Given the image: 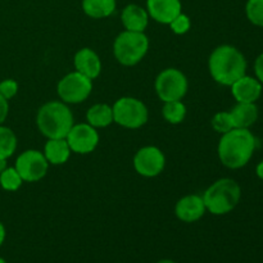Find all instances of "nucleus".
<instances>
[{"label": "nucleus", "mask_w": 263, "mask_h": 263, "mask_svg": "<svg viewBox=\"0 0 263 263\" xmlns=\"http://www.w3.org/2000/svg\"><path fill=\"white\" fill-rule=\"evenodd\" d=\"M148 48L149 40L145 33L126 30L115 40L113 53L123 66H135L145 57Z\"/></svg>", "instance_id": "5"}, {"label": "nucleus", "mask_w": 263, "mask_h": 263, "mask_svg": "<svg viewBox=\"0 0 263 263\" xmlns=\"http://www.w3.org/2000/svg\"><path fill=\"white\" fill-rule=\"evenodd\" d=\"M44 156L51 164H63L71 156V149L66 139H49L44 148Z\"/></svg>", "instance_id": "18"}, {"label": "nucleus", "mask_w": 263, "mask_h": 263, "mask_svg": "<svg viewBox=\"0 0 263 263\" xmlns=\"http://www.w3.org/2000/svg\"><path fill=\"white\" fill-rule=\"evenodd\" d=\"M92 90L91 80L80 72H71L59 81L57 91L64 103L77 104L89 98Z\"/></svg>", "instance_id": "8"}, {"label": "nucleus", "mask_w": 263, "mask_h": 263, "mask_svg": "<svg viewBox=\"0 0 263 263\" xmlns=\"http://www.w3.org/2000/svg\"><path fill=\"white\" fill-rule=\"evenodd\" d=\"M17 149V136L9 127L0 125V158L8 159Z\"/></svg>", "instance_id": "22"}, {"label": "nucleus", "mask_w": 263, "mask_h": 263, "mask_svg": "<svg viewBox=\"0 0 263 263\" xmlns=\"http://www.w3.org/2000/svg\"><path fill=\"white\" fill-rule=\"evenodd\" d=\"M0 263H8L7 261H5L4 258H2V257H0Z\"/></svg>", "instance_id": "34"}, {"label": "nucleus", "mask_w": 263, "mask_h": 263, "mask_svg": "<svg viewBox=\"0 0 263 263\" xmlns=\"http://www.w3.org/2000/svg\"><path fill=\"white\" fill-rule=\"evenodd\" d=\"M205 205L203 198L199 195H186L176 203L175 213L177 218L184 222H195L200 220L205 213Z\"/></svg>", "instance_id": "13"}, {"label": "nucleus", "mask_w": 263, "mask_h": 263, "mask_svg": "<svg viewBox=\"0 0 263 263\" xmlns=\"http://www.w3.org/2000/svg\"><path fill=\"white\" fill-rule=\"evenodd\" d=\"M254 72H256L257 80L263 84V53L259 54L254 62Z\"/></svg>", "instance_id": "29"}, {"label": "nucleus", "mask_w": 263, "mask_h": 263, "mask_svg": "<svg viewBox=\"0 0 263 263\" xmlns=\"http://www.w3.org/2000/svg\"><path fill=\"white\" fill-rule=\"evenodd\" d=\"M163 117L167 122L172 123V125H177L181 123L185 120L186 116V107L180 100H174V102H166L163 105Z\"/></svg>", "instance_id": "21"}, {"label": "nucleus", "mask_w": 263, "mask_h": 263, "mask_svg": "<svg viewBox=\"0 0 263 263\" xmlns=\"http://www.w3.org/2000/svg\"><path fill=\"white\" fill-rule=\"evenodd\" d=\"M156 91L164 103L181 100L187 91L186 77L176 68L164 69L156 79Z\"/></svg>", "instance_id": "7"}, {"label": "nucleus", "mask_w": 263, "mask_h": 263, "mask_svg": "<svg viewBox=\"0 0 263 263\" xmlns=\"http://www.w3.org/2000/svg\"><path fill=\"white\" fill-rule=\"evenodd\" d=\"M241 189L233 179H220L213 182L203 194L205 210L213 215H226L238 205Z\"/></svg>", "instance_id": "4"}, {"label": "nucleus", "mask_w": 263, "mask_h": 263, "mask_svg": "<svg viewBox=\"0 0 263 263\" xmlns=\"http://www.w3.org/2000/svg\"><path fill=\"white\" fill-rule=\"evenodd\" d=\"M166 158L157 146H144L136 152L134 157V167L136 172L144 177H156L164 170Z\"/></svg>", "instance_id": "10"}, {"label": "nucleus", "mask_w": 263, "mask_h": 263, "mask_svg": "<svg viewBox=\"0 0 263 263\" xmlns=\"http://www.w3.org/2000/svg\"><path fill=\"white\" fill-rule=\"evenodd\" d=\"M148 14L154 21L163 25H170L181 13L180 0H148L146 2Z\"/></svg>", "instance_id": "12"}, {"label": "nucleus", "mask_w": 263, "mask_h": 263, "mask_svg": "<svg viewBox=\"0 0 263 263\" xmlns=\"http://www.w3.org/2000/svg\"><path fill=\"white\" fill-rule=\"evenodd\" d=\"M123 26L127 31L134 32H144V30L148 26L149 14L145 9L136 4H128L123 8L122 14H121Z\"/></svg>", "instance_id": "16"}, {"label": "nucleus", "mask_w": 263, "mask_h": 263, "mask_svg": "<svg viewBox=\"0 0 263 263\" xmlns=\"http://www.w3.org/2000/svg\"><path fill=\"white\" fill-rule=\"evenodd\" d=\"M157 263H176V262L172 261V259H161V261H158Z\"/></svg>", "instance_id": "33"}, {"label": "nucleus", "mask_w": 263, "mask_h": 263, "mask_svg": "<svg viewBox=\"0 0 263 263\" xmlns=\"http://www.w3.org/2000/svg\"><path fill=\"white\" fill-rule=\"evenodd\" d=\"M18 92V84L17 81L12 79H7L0 82V95L5 98L7 100L12 99Z\"/></svg>", "instance_id": "27"}, {"label": "nucleus", "mask_w": 263, "mask_h": 263, "mask_svg": "<svg viewBox=\"0 0 263 263\" xmlns=\"http://www.w3.org/2000/svg\"><path fill=\"white\" fill-rule=\"evenodd\" d=\"M86 120L92 127H107L113 122V109L108 104H95L89 108Z\"/></svg>", "instance_id": "19"}, {"label": "nucleus", "mask_w": 263, "mask_h": 263, "mask_svg": "<svg viewBox=\"0 0 263 263\" xmlns=\"http://www.w3.org/2000/svg\"><path fill=\"white\" fill-rule=\"evenodd\" d=\"M210 73L216 82L231 86L246 74V57L235 46L221 45L212 51L208 61Z\"/></svg>", "instance_id": "2"}, {"label": "nucleus", "mask_w": 263, "mask_h": 263, "mask_svg": "<svg viewBox=\"0 0 263 263\" xmlns=\"http://www.w3.org/2000/svg\"><path fill=\"white\" fill-rule=\"evenodd\" d=\"M49 162L41 152L30 149L18 156L14 168L21 175L23 181L35 182L43 179L48 172Z\"/></svg>", "instance_id": "9"}, {"label": "nucleus", "mask_w": 263, "mask_h": 263, "mask_svg": "<svg viewBox=\"0 0 263 263\" xmlns=\"http://www.w3.org/2000/svg\"><path fill=\"white\" fill-rule=\"evenodd\" d=\"M4 240H5V228L4 225L0 222V247H2V244L4 243Z\"/></svg>", "instance_id": "31"}, {"label": "nucleus", "mask_w": 263, "mask_h": 263, "mask_svg": "<svg viewBox=\"0 0 263 263\" xmlns=\"http://www.w3.org/2000/svg\"><path fill=\"white\" fill-rule=\"evenodd\" d=\"M257 140L249 128H233L222 134L218 143V157L228 168H241L251 161Z\"/></svg>", "instance_id": "1"}, {"label": "nucleus", "mask_w": 263, "mask_h": 263, "mask_svg": "<svg viewBox=\"0 0 263 263\" xmlns=\"http://www.w3.org/2000/svg\"><path fill=\"white\" fill-rule=\"evenodd\" d=\"M212 126L217 133L226 134L234 128L233 120H231L230 112H218L212 118Z\"/></svg>", "instance_id": "25"}, {"label": "nucleus", "mask_w": 263, "mask_h": 263, "mask_svg": "<svg viewBox=\"0 0 263 263\" xmlns=\"http://www.w3.org/2000/svg\"><path fill=\"white\" fill-rule=\"evenodd\" d=\"M8 112H9V104H8V100L5 99L3 95H0V125H3L4 121L7 120Z\"/></svg>", "instance_id": "28"}, {"label": "nucleus", "mask_w": 263, "mask_h": 263, "mask_svg": "<svg viewBox=\"0 0 263 263\" xmlns=\"http://www.w3.org/2000/svg\"><path fill=\"white\" fill-rule=\"evenodd\" d=\"M256 174H257V176L259 177V179L263 180V161H262V162H259L258 166H257V168H256Z\"/></svg>", "instance_id": "30"}, {"label": "nucleus", "mask_w": 263, "mask_h": 263, "mask_svg": "<svg viewBox=\"0 0 263 263\" xmlns=\"http://www.w3.org/2000/svg\"><path fill=\"white\" fill-rule=\"evenodd\" d=\"M36 123L48 139H66L73 126V115L64 103L49 102L39 109Z\"/></svg>", "instance_id": "3"}, {"label": "nucleus", "mask_w": 263, "mask_h": 263, "mask_svg": "<svg viewBox=\"0 0 263 263\" xmlns=\"http://www.w3.org/2000/svg\"><path fill=\"white\" fill-rule=\"evenodd\" d=\"M113 122L126 128H139L148 121V109L141 100L131 97L118 99L112 107Z\"/></svg>", "instance_id": "6"}, {"label": "nucleus", "mask_w": 263, "mask_h": 263, "mask_svg": "<svg viewBox=\"0 0 263 263\" xmlns=\"http://www.w3.org/2000/svg\"><path fill=\"white\" fill-rule=\"evenodd\" d=\"M22 177L14 167H7L0 174V186L7 192H15L22 186Z\"/></svg>", "instance_id": "23"}, {"label": "nucleus", "mask_w": 263, "mask_h": 263, "mask_svg": "<svg viewBox=\"0 0 263 263\" xmlns=\"http://www.w3.org/2000/svg\"><path fill=\"white\" fill-rule=\"evenodd\" d=\"M231 92L238 103H256L262 94V84L254 77L244 74L231 85Z\"/></svg>", "instance_id": "14"}, {"label": "nucleus", "mask_w": 263, "mask_h": 263, "mask_svg": "<svg viewBox=\"0 0 263 263\" xmlns=\"http://www.w3.org/2000/svg\"><path fill=\"white\" fill-rule=\"evenodd\" d=\"M66 140L71 152L79 154L91 153L99 143V134L89 123L73 125L67 134Z\"/></svg>", "instance_id": "11"}, {"label": "nucleus", "mask_w": 263, "mask_h": 263, "mask_svg": "<svg viewBox=\"0 0 263 263\" xmlns=\"http://www.w3.org/2000/svg\"><path fill=\"white\" fill-rule=\"evenodd\" d=\"M246 13L253 25L263 27V0H248Z\"/></svg>", "instance_id": "24"}, {"label": "nucleus", "mask_w": 263, "mask_h": 263, "mask_svg": "<svg viewBox=\"0 0 263 263\" xmlns=\"http://www.w3.org/2000/svg\"><path fill=\"white\" fill-rule=\"evenodd\" d=\"M85 14L91 18L109 17L116 10V0H82Z\"/></svg>", "instance_id": "20"}, {"label": "nucleus", "mask_w": 263, "mask_h": 263, "mask_svg": "<svg viewBox=\"0 0 263 263\" xmlns=\"http://www.w3.org/2000/svg\"><path fill=\"white\" fill-rule=\"evenodd\" d=\"M74 68L77 72L86 76L87 79H97L102 71V63L94 50L89 48H84L79 50L74 55Z\"/></svg>", "instance_id": "15"}, {"label": "nucleus", "mask_w": 263, "mask_h": 263, "mask_svg": "<svg viewBox=\"0 0 263 263\" xmlns=\"http://www.w3.org/2000/svg\"><path fill=\"white\" fill-rule=\"evenodd\" d=\"M234 128H249L258 120V107L256 103H238L230 110Z\"/></svg>", "instance_id": "17"}, {"label": "nucleus", "mask_w": 263, "mask_h": 263, "mask_svg": "<svg viewBox=\"0 0 263 263\" xmlns=\"http://www.w3.org/2000/svg\"><path fill=\"white\" fill-rule=\"evenodd\" d=\"M190 26H192V22H190V18L187 17L184 13H180L171 23H170V27L174 31L176 35H184L187 31L190 30Z\"/></svg>", "instance_id": "26"}, {"label": "nucleus", "mask_w": 263, "mask_h": 263, "mask_svg": "<svg viewBox=\"0 0 263 263\" xmlns=\"http://www.w3.org/2000/svg\"><path fill=\"white\" fill-rule=\"evenodd\" d=\"M7 167H8L7 159H5V158H0V174H2V172L4 171V170L7 168Z\"/></svg>", "instance_id": "32"}]
</instances>
